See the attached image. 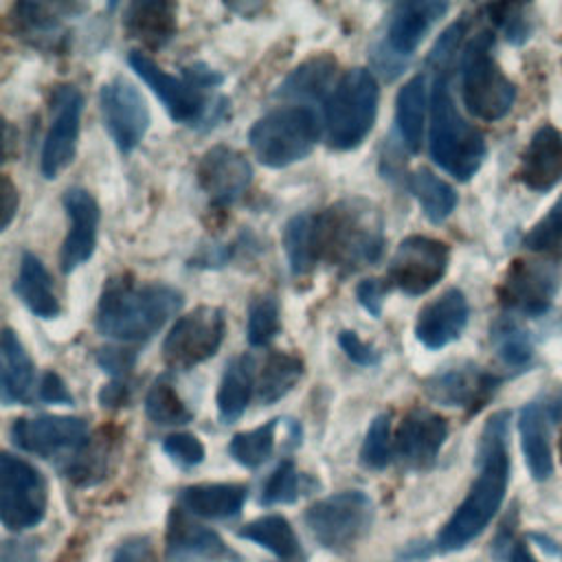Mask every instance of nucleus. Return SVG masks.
Masks as SVG:
<instances>
[{"label":"nucleus","mask_w":562,"mask_h":562,"mask_svg":"<svg viewBox=\"0 0 562 562\" xmlns=\"http://www.w3.org/2000/svg\"><path fill=\"white\" fill-rule=\"evenodd\" d=\"M81 4L64 2H15L11 7V24L18 40L48 55H64L70 48V31L64 18L81 11Z\"/></svg>","instance_id":"nucleus-19"},{"label":"nucleus","mask_w":562,"mask_h":562,"mask_svg":"<svg viewBox=\"0 0 562 562\" xmlns=\"http://www.w3.org/2000/svg\"><path fill=\"white\" fill-rule=\"evenodd\" d=\"M222 558L237 555L213 529L193 522L182 507H173L167 522V562H215Z\"/></svg>","instance_id":"nucleus-25"},{"label":"nucleus","mask_w":562,"mask_h":562,"mask_svg":"<svg viewBox=\"0 0 562 562\" xmlns=\"http://www.w3.org/2000/svg\"><path fill=\"white\" fill-rule=\"evenodd\" d=\"M428 151L432 162L459 182H468L487 154L485 136L457 110L448 70H435L430 88V134Z\"/></svg>","instance_id":"nucleus-4"},{"label":"nucleus","mask_w":562,"mask_h":562,"mask_svg":"<svg viewBox=\"0 0 562 562\" xmlns=\"http://www.w3.org/2000/svg\"><path fill=\"white\" fill-rule=\"evenodd\" d=\"M507 562H538L525 540H514L507 549Z\"/></svg>","instance_id":"nucleus-57"},{"label":"nucleus","mask_w":562,"mask_h":562,"mask_svg":"<svg viewBox=\"0 0 562 562\" xmlns=\"http://www.w3.org/2000/svg\"><path fill=\"white\" fill-rule=\"evenodd\" d=\"M255 389H257V380H255L252 356L241 353V356L231 358L222 373L217 400H215L217 415H220L222 424H233L246 413Z\"/></svg>","instance_id":"nucleus-31"},{"label":"nucleus","mask_w":562,"mask_h":562,"mask_svg":"<svg viewBox=\"0 0 562 562\" xmlns=\"http://www.w3.org/2000/svg\"><path fill=\"white\" fill-rule=\"evenodd\" d=\"M162 450L180 468H195L204 461V446L191 432H173V435L165 437Z\"/></svg>","instance_id":"nucleus-46"},{"label":"nucleus","mask_w":562,"mask_h":562,"mask_svg":"<svg viewBox=\"0 0 562 562\" xmlns=\"http://www.w3.org/2000/svg\"><path fill=\"white\" fill-rule=\"evenodd\" d=\"M281 329V310L279 301L272 292L257 294L248 303V321H246V338L250 347L270 345Z\"/></svg>","instance_id":"nucleus-40"},{"label":"nucleus","mask_w":562,"mask_h":562,"mask_svg":"<svg viewBox=\"0 0 562 562\" xmlns=\"http://www.w3.org/2000/svg\"><path fill=\"white\" fill-rule=\"evenodd\" d=\"M180 75L184 77V79H189L191 83H195L198 88H202V90H213V88H217V86H222V81H224V75L220 72V70H215V68H211V66H206V64H202V61H193V64H189V66H182L180 68Z\"/></svg>","instance_id":"nucleus-54"},{"label":"nucleus","mask_w":562,"mask_h":562,"mask_svg":"<svg viewBox=\"0 0 562 562\" xmlns=\"http://www.w3.org/2000/svg\"><path fill=\"white\" fill-rule=\"evenodd\" d=\"M446 11V2L432 0L395 4L386 18L384 35L369 50L373 68L386 81L400 77L406 70L413 53L417 50L426 33L439 18H443Z\"/></svg>","instance_id":"nucleus-9"},{"label":"nucleus","mask_w":562,"mask_h":562,"mask_svg":"<svg viewBox=\"0 0 562 562\" xmlns=\"http://www.w3.org/2000/svg\"><path fill=\"white\" fill-rule=\"evenodd\" d=\"M145 413L156 426H182L193 419L191 408L165 378L156 380L145 395Z\"/></svg>","instance_id":"nucleus-38"},{"label":"nucleus","mask_w":562,"mask_h":562,"mask_svg":"<svg viewBox=\"0 0 562 562\" xmlns=\"http://www.w3.org/2000/svg\"><path fill=\"white\" fill-rule=\"evenodd\" d=\"M516 180L536 193H547L562 182V132L542 123L529 138L516 167Z\"/></svg>","instance_id":"nucleus-23"},{"label":"nucleus","mask_w":562,"mask_h":562,"mask_svg":"<svg viewBox=\"0 0 562 562\" xmlns=\"http://www.w3.org/2000/svg\"><path fill=\"white\" fill-rule=\"evenodd\" d=\"M509 483V413L496 411L483 426L476 446V476L432 540L441 553L459 551L476 540L498 514Z\"/></svg>","instance_id":"nucleus-1"},{"label":"nucleus","mask_w":562,"mask_h":562,"mask_svg":"<svg viewBox=\"0 0 562 562\" xmlns=\"http://www.w3.org/2000/svg\"><path fill=\"white\" fill-rule=\"evenodd\" d=\"M551 406L542 400L525 404L518 413V435L527 470L533 481L542 483L553 474V452L549 441Z\"/></svg>","instance_id":"nucleus-27"},{"label":"nucleus","mask_w":562,"mask_h":562,"mask_svg":"<svg viewBox=\"0 0 562 562\" xmlns=\"http://www.w3.org/2000/svg\"><path fill=\"white\" fill-rule=\"evenodd\" d=\"M303 474L296 470L292 459H283L272 474L268 476L263 490H261V503L263 505H283L294 503L303 492Z\"/></svg>","instance_id":"nucleus-44"},{"label":"nucleus","mask_w":562,"mask_h":562,"mask_svg":"<svg viewBox=\"0 0 562 562\" xmlns=\"http://www.w3.org/2000/svg\"><path fill=\"white\" fill-rule=\"evenodd\" d=\"M373 514V501L362 490H342L312 503L303 520L321 547L345 553L369 533Z\"/></svg>","instance_id":"nucleus-10"},{"label":"nucleus","mask_w":562,"mask_h":562,"mask_svg":"<svg viewBox=\"0 0 562 562\" xmlns=\"http://www.w3.org/2000/svg\"><path fill=\"white\" fill-rule=\"evenodd\" d=\"M463 33H465V22L459 20V22L450 24V26L439 35V40L435 42V46H432V50H430V55H428V64L435 66V70H448V64H450L454 50L459 48Z\"/></svg>","instance_id":"nucleus-48"},{"label":"nucleus","mask_w":562,"mask_h":562,"mask_svg":"<svg viewBox=\"0 0 562 562\" xmlns=\"http://www.w3.org/2000/svg\"><path fill=\"white\" fill-rule=\"evenodd\" d=\"M108 452L110 450L105 441L94 443L92 439H88L83 448L66 457V465H61V472L77 485H94L103 479L108 470Z\"/></svg>","instance_id":"nucleus-41"},{"label":"nucleus","mask_w":562,"mask_h":562,"mask_svg":"<svg viewBox=\"0 0 562 562\" xmlns=\"http://www.w3.org/2000/svg\"><path fill=\"white\" fill-rule=\"evenodd\" d=\"M305 362L290 351H270L257 378V400L261 404H274L283 400L303 378Z\"/></svg>","instance_id":"nucleus-35"},{"label":"nucleus","mask_w":562,"mask_h":562,"mask_svg":"<svg viewBox=\"0 0 562 562\" xmlns=\"http://www.w3.org/2000/svg\"><path fill=\"white\" fill-rule=\"evenodd\" d=\"M226 336V312L200 305L180 316L162 340V360L171 371H189L217 353Z\"/></svg>","instance_id":"nucleus-11"},{"label":"nucleus","mask_w":562,"mask_h":562,"mask_svg":"<svg viewBox=\"0 0 562 562\" xmlns=\"http://www.w3.org/2000/svg\"><path fill=\"white\" fill-rule=\"evenodd\" d=\"M560 268L544 259H514L498 283V303L514 316H542L560 290Z\"/></svg>","instance_id":"nucleus-14"},{"label":"nucleus","mask_w":562,"mask_h":562,"mask_svg":"<svg viewBox=\"0 0 562 562\" xmlns=\"http://www.w3.org/2000/svg\"><path fill=\"white\" fill-rule=\"evenodd\" d=\"M40 542L33 538H15L2 542V562H37L40 560Z\"/></svg>","instance_id":"nucleus-53"},{"label":"nucleus","mask_w":562,"mask_h":562,"mask_svg":"<svg viewBox=\"0 0 562 562\" xmlns=\"http://www.w3.org/2000/svg\"><path fill=\"white\" fill-rule=\"evenodd\" d=\"M380 103V88L371 70L351 68L334 86L325 101V140L336 151L362 145L373 130Z\"/></svg>","instance_id":"nucleus-6"},{"label":"nucleus","mask_w":562,"mask_h":562,"mask_svg":"<svg viewBox=\"0 0 562 562\" xmlns=\"http://www.w3.org/2000/svg\"><path fill=\"white\" fill-rule=\"evenodd\" d=\"M0 358H2V380H0V400L4 406L26 404L33 395L35 364L24 349L22 340L11 327L2 329L0 338Z\"/></svg>","instance_id":"nucleus-30"},{"label":"nucleus","mask_w":562,"mask_h":562,"mask_svg":"<svg viewBox=\"0 0 562 562\" xmlns=\"http://www.w3.org/2000/svg\"><path fill=\"white\" fill-rule=\"evenodd\" d=\"M448 439V422L426 406H413L400 422L393 452L406 470L430 468Z\"/></svg>","instance_id":"nucleus-20"},{"label":"nucleus","mask_w":562,"mask_h":562,"mask_svg":"<svg viewBox=\"0 0 562 562\" xmlns=\"http://www.w3.org/2000/svg\"><path fill=\"white\" fill-rule=\"evenodd\" d=\"M112 562H156L154 542L149 536H130L125 538L114 555Z\"/></svg>","instance_id":"nucleus-51"},{"label":"nucleus","mask_w":562,"mask_h":562,"mask_svg":"<svg viewBox=\"0 0 562 562\" xmlns=\"http://www.w3.org/2000/svg\"><path fill=\"white\" fill-rule=\"evenodd\" d=\"M336 59L327 53L305 59L299 64L274 90V97L285 101H299V105H307L312 101H323L334 90ZM327 101V99H325Z\"/></svg>","instance_id":"nucleus-29"},{"label":"nucleus","mask_w":562,"mask_h":562,"mask_svg":"<svg viewBox=\"0 0 562 562\" xmlns=\"http://www.w3.org/2000/svg\"><path fill=\"white\" fill-rule=\"evenodd\" d=\"M279 419H270L252 430L235 432L228 443V454L244 468H259L266 463L274 450V430Z\"/></svg>","instance_id":"nucleus-39"},{"label":"nucleus","mask_w":562,"mask_h":562,"mask_svg":"<svg viewBox=\"0 0 562 562\" xmlns=\"http://www.w3.org/2000/svg\"><path fill=\"white\" fill-rule=\"evenodd\" d=\"M283 248L294 277H305L316 268L310 248V213H299L285 224Z\"/></svg>","instance_id":"nucleus-42"},{"label":"nucleus","mask_w":562,"mask_h":562,"mask_svg":"<svg viewBox=\"0 0 562 562\" xmlns=\"http://www.w3.org/2000/svg\"><path fill=\"white\" fill-rule=\"evenodd\" d=\"M237 536L268 549L272 555H277L283 562L303 560V547L299 542V536L290 525V520L281 514H268V516L255 518L246 522L237 531Z\"/></svg>","instance_id":"nucleus-34"},{"label":"nucleus","mask_w":562,"mask_h":562,"mask_svg":"<svg viewBox=\"0 0 562 562\" xmlns=\"http://www.w3.org/2000/svg\"><path fill=\"white\" fill-rule=\"evenodd\" d=\"M97 364L114 380H123L136 364V351L132 347H101L97 351Z\"/></svg>","instance_id":"nucleus-47"},{"label":"nucleus","mask_w":562,"mask_h":562,"mask_svg":"<svg viewBox=\"0 0 562 562\" xmlns=\"http://www.w3.org/2000/svg\"><path fill=\"white\" fill-rule=\"evenodd\" d=\"M48 487L42 472L9 452L0 454V520L9 531H26L46 516Z\"/></svg>","instance_id":"nucleus-12"},{"label":"nucleus","mask_w":562,"mask_h":562,"mask_svg":"<svg viewBox=\"0 0 562 562\" xmlns=\"http://www.w3.org/2000/svg\"><path fill=\"white\" fill-rule=\"evenodd\" d=\"M490 20L496 24V29L505 35L507 42L512 44H522L529 33H531V24L529 18L525 15L527 7L525 4H487L485 7Z\"/></svg>","instance_id":"nucleus-45"},{"label":"nucleus","mask_w":562,"mask_h":562,"mask_svg":"<svg viewBox=\"0 0 562 562\" xmlns=\"http://www.w3.org/2000/svg\"><path fill=\"white\" fill-rule=\"evenodd\" d=\"M125 33L143 48L158 50L167 46L178 31V7L167 0L130 2L123 11Z\"/></svg>","instance_id":"nucleus-26"},{"label":"nucleus","mask_w":562,"mask_h":562,"mask_svg":"<svg viewBox=\"0 0 562 562\" xmlns=\"http://www.w3.org/2000/svg\"><path fill=\"white\" fill-rule=\"evenodd\" d=\"M18 204H20L18 189H15V184L11 182V178L4 173V176H2V224H0L2 231H7L9 224L13 222V217H15V213H18Z\"/></svg>","instance_id":"nucleus-56"},{"label":"nucleus","mask_w":562,"mask_h":562,"mask_svg":"<svg viewBox=\"0 0 562 562\" xmlns=\"http://www.w3.org/2000/svg\"><path fill=\"white\" fill-rule=\"evenodd\" d=\"M450 248L446 241L428 235L404 237L386 266V283L408 296H422L446 274Z\"/></svg>","instance_id":"nucleus-13"},{"label":"nucleus","mask_w":562,"mask_h":562,"mask_svg":"<svg viewBox=\"0 0 562 562\" xmlns=\"http://www.w3.org/2000/svg\"><path fill=\"white\" fill-rule=\"evenodd\" d=\"M459 86L465 110L479 121L505 119L516 101V86L494 57V35L479 31L459 57Z\"/></svg>","instance_id":"nucleus-5"},{"label":"nucleus","mask_w":562,"mask_h":562,"mask_svg":"<svg viewBox=\"0 0 562 562\" xmlns=\"http://www.w3.org/2000/svg\"><path fill=\"white\" fill-rule=\"evenodd\" d=\"M11 443L29 454L44 459L75 454L90 439L88 424L72 415H35L18 417L9 428Z\"/></svg>","instance_id":"nucleus-17"},{"label":"nucleus","mask_w":562,"mask_h":562,"mask_svg":"<svg viewBox=\"0 0 562 562\" xmlns=\"http://www.w3.org/2000/svg\"><path fill=\"white\" fill-rule=\"evenodd\" d=\"M64 209L68 215V233L59 250V268L64 274H70L83 266L97 248L101 211L94 195L83 187L66 189Z\"/></svg>","instance_id":"nucleus-22"},{"label":"nucleus","mask_w":562,"mask_h":562,"mask_svg":"<svg viewBox=\"0 0 562 562\" xmlns=\"http://www.w3.org/2000/svg\"><path fill=\"white\" fill-rule=\"evenodd\" d=\"M37 397L46 404H64V406H72L75 397L68 391L66 382L61 380V375L57 371H46L40 380L37 386Z\"/></svg>","instance_id":"nucleus-52"},{"label":"nucleus","mask_w":562,"mask_h":562,"mask_svg":"<svg viewBox=\"0 0 562 562\" xmlns=\"http://www.w3.org/2000/svg\"><path fill=\"white\" fill-rule=\"evenodd\" d=\"M248 498V487L241 483H195L178 492V507L191 516L226 520L235 518Z\"/></svg>","instance_id":"nucleus-28"},{"label":"nucleus","mask_w":562,"mask_h":562,"mask_svg":"<svg viewBox=\"0 0 562 562\" xmlns=\"http://www.w3.org/2000/svg\"><path fill=\"white\" fill-rule=\"evenodd\" d=\"M386 290H389L386 279L382 281V279L369 277V279H362L356 285V299L373 318H380L382 316V307H384Z\"/></svg>","instance_id":"nucleus-50"},{"label":"nucleus","mask_w":562,"mask_h":562,"mask_svg":"<svg viewBox=\"0 0 562 562\" xmlns=\"http://www.w3.org/2000/svg\"><path fill=\"white\" fill-rule=\"evenodd\" d=\"M470 305L459 288H448L424 305L415 321V338L426 349H441L461 338L468 327Z\"/></svg>","instance_id":"nucleus-24"},{"label":"nucleus","mask_w":562,"mask_h":562,"mask_svg":"<svg viewBox=\"0 0 562 562\" xmlns=\"http://www.w3.org/2000/svg\"><path fill=\"white\" fill-rule=\"evenodd\" d=\"M393 439H391V413H380L367 428L360 463L369 470H384L393 457Z\"/></svg>","instance_id":"nucleus-43"},{"label":"nucleus","mask_w":562,"mask_h":562,"mask_svg":"<svg viewBox=\"0 0 562 562\" xmlns=\"http://www.w3.org/2000/svg\"><path fill=\"white\" fill-rule=\"evenodd\" d=\"M132 400V382L127 378L112 380L101 386L99 391V404L103 408H121L127 406Z\"/></svg>","instance_id":"nucleus-55"},{"label":"nucleus","mask_w":562,"mask_h":562,"mask_svg":"<svg viewBox=\"0 0 562 562\" xmlns=\"http://www.w3.org/2000/svg\"><path fill=\"white\" fill-rule=\"evenodd\" d=\"M338 345H340V349L345 351V356H347L351 362L360 364V367H375V364L380 362V358H382V353H380L371 342L362 340V338H360L356 331H351V329H342V331L338 334Z\"/></svg>","instance_id":"nucleus-49"},{"label":"nucleus","mask_w":562,"mask_h":562,"mask_svg":"<svg viewBox=\"0 0 562 562\" xmlns=\"http://www.w3.org/2000/svg\"><path fill=\"white\" fill-rule=\"evenodd\" d=\"M13 292L40 318H46V321L57 318L61 312L59 299L53 288V279L46 266L42 263V259L35 257L33 252L22 255Z\"/></svg>","instance_id":"nucleus-32"},{"label":"nucleus","mask_w":562,"mask_h":562,"mask_svg":"<svg viewBox=\"0 0 562 562\" xmlns=\"http://www.w3.org/2000/svg\"><path fill=\"white\" fill-rule=\"evenodd\" d=\"M184 305L178 288L167 283H138L130 274L112 277L99 296L94 327L119 342L149 340Z\"/></svg>","instance_id":"nucleus-3"},{"label":"nucleus","mask_w":562,"mask_h":562,"mask_svg":"<svg viewBox=\"0 0 562 562\" xmlns=\"http://www.w3.org/2000/svg\"><path fill=\"white\" fill-rule=\"evenodd\" d=\"M195 176L209 204L228 209L248 191L252 167L241 151L228 145H213L202 154Z\"/></svg>","instance_id":"nucleus-18"},{"label":"nucleus","mask_w":562,"mask_h":562,"mask_svg":"<svg viewBox=\"0 0 562 562\" xmlns=\"http://www.w3.org/2000/svg\"><path fill=\"white\" fill-rule=\"evenodd\" d=\"M426 105H428L426 72H417L397 90V97H395V127L402 145L411 154L419 151L422 147Z\"/></svg>","instance_id":"nucleus-33"},{"label":"nucleus","mask_w":562,"mask_h":562,"mask_svg":"<svg viewBox=\"0 0 562 562\" xmlns=\"http://www.w3.org/2000/svg\"><path fill=\"white\" fill-rule=\"evenodd\" d=\"M558 450H560V457H562V432H560V441H558Z\"/></svg>","instance_id":"nucleus-58"},{"label":"nucleus","mask_w":562,"mask_h":562,"mask_svg":"<svg viewBox=\"0 0 562 562\" xmlns=\"http://www.w3.org/2000/svg\"><path fill=\"white\" fill-rule=\"evenodd\" d=\"M310 248L321 261L356 272L373 266L384 250V222L380 211L362 200H338L318 213H310Z\"/></svg>","instance_id":"nucleus-2"},{"label":"nucleus","mask_w":562,"mask_h":562,"mask_svg":"<svg viewBox=\"0 0 562 562\" xmlns=\"http://www.w3.org/2000/svg\"><path fill=\"white\" fill-rule=\"evenodd\" d=\"M83 112V94L72 83H61L50 94V125L46 130L40 169L46 180H55L75 158Z\"/></svg>","instance_id":"nucleus-15"},{"label":"nucleus","mask_w":562,"mask_h":562,"mask_svg":"<svg viewBox=\"0 0 562 562\" xmlns=\"http://www.w3.org/2000/svg\"><path fill=\"white\" fill-rule=\"evenodd\" d=\"M408 187L415 195V200L422 206V213L426 215L428 222L432 224H441L443 220H448L457 206V191L441 180L439 176H435L430 169L422 167L417 171H413Z\"/></svg>","instance_id":"nucleus-36"},{"label":"nucleus","mask_w":562,"mask_h":562,"mask_svg":"<svg viewBox=\"0 0 562 562\" xmlns=\"http://www.w3.org/2000/svg\"><path fill=\"white\" fill-rule=\"evenodd\" d=\"M132 70L151 88L160 99L171 121L189 127H215L228 114L226 97H209V90L198 88L189 79L173 77L162 70L149 55L132 50L127 55Z\"/></svg>","instance_id":"nucleus-8"},{"label":"nucleus","mask_w":562,"mask_h":562,"mask_svg":"<svg viewBox=\"0 0 562 562\" xmlns=\"http://www.w3.org/2000/svg\"><path fill=\"white\" fill-rule=\"evenodd\" d=\"M321 127L323 123L312 105H281L252 123L248 143L263 167L283 169L310 156Z\"/></svg>","instance_id":"nucleus-7"},{"label":"nucleus","mask_w":562,"mask_h":562,"mask_svg":"<svg viewBox=\"0 0 562 562\" xmlns=\"http://www.w3.org/2000/svg\"><path fill=\"white\" fill-rule=\"evenodd\" d=\"M490 342L498 360L507 367H525L533 356L529 331L514 314H503L492 323Z\"/></svg>","instance_id":"nucleus-37"},{"label":"nucleus","mask_w":562,"mask_h":562,"mask_svg":"<svg viewBox=\"0 0 562 562\" xmlns=\"http://www.w3.org/2000/svg\"><path fill=\"white\" fill-rule=\"evenodd\" d=\"M503 378H498L496 373L483 371L481 367L465 362V364L432 373L430 378L424 380L422 389L432 402L443 406H459L472 415L492 400Z\"/></svg>","instance_id":"nucleus-21"},{"label":"nucleus","mask_w":562,"mask_h":562,"mask_svg":"<svg viewBox=\"0 0 562 562\" xmlns=\"http://www.w3.org/2000/svg\"><path fill=\"white\" fill-rule=\"evenodd\" d=\"M103 125L121 154H130L145 138L151 114L140 90L125 77H114L99 88Z\"/></svg>","instance_id":"nucleus-16"}]
</instances>
